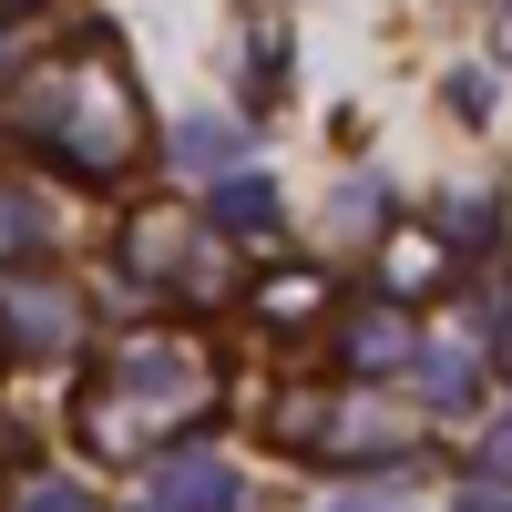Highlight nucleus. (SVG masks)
I'll return each instance as SVG.
<instances>
[{
    "label": "nucleus",
    "mask_w": 512,
    "mask_h": 512,
    "mask_svg": "<svg viewBox=\"0 0 512 512\" xmlns=\"http://www.w3.org/2000/svg\"><path fill=\"white\" fill-rule=\"evenodd\" d=\"M0 123H11V144H31L41 164H62L82 185H113V175L144 164V93H134V72H123V52L103 31L72 41V52H41L0 93Z\"/></svg>",
    "instance_id": "1"
},
{
    "label": "nucleus",
    "mask_w": 512,
    "mask_h": 512,
    "mask_svg": "<svg viewBox=\"0 0 512 512\" xmlns=\"http://www.w3.org/2000/svg\"><path fill=\"white\" fill-rule=\"evenodd\" d=\"M205 410H216V369H205L195 338H134L113 369L82 379L72 431H82V451L134 461V451H164L175 431H195Z\"/></svg>",
    "instance_id": "2"
},
{
    "label": "nucleus",
    "mask_w": 512,
    "mask_h": 512,
    "mask_svg": "<svg viewBox=\"0 0 512 512\" xmlns=\"http://www.w3.org/2000/svg\"><path fill=\"white\" fill-rule=\"evenodd\" d=\"M0 11H21V0H0Z\"/></svg>",
    "instance_id": "3"
}]
</instances>
